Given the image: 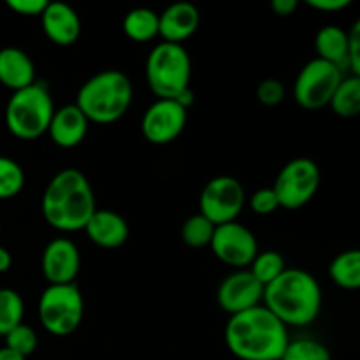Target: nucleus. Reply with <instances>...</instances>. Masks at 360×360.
<instances>
[{"mask_svg":"<svg viewBox=\"0 0 360 360\" xmlns=\"http://www.w3.org/2000/svg\"><path fill=\"white\" fill-rule=\"evenodd\" d=\"M288 329L262 304L232 315L225 327L229 352L239 360H281Z\"/></svg>","mask_w":360,"mask_h":360,"instance_id":"obj_1","label":"nucleus"},{"mask_svg":"<svg viewBox=\"0 0 360 360\" xmlns=\"http://www.w3.org/2000/svg\"><path fill=\"white\" fill-rule=\"evenodd\" d=\"M44 220L62 232H79L97 211L94 188L79 169L56 172L42 193Z\"/></svg>","mask_w":360,"mask_h":360,"instance_id":"obj_2","label":"nucleus"},{"mask_svg":"<svg viewBox=\"0 0 360 360\" xmlns=\"http://www.w3.org/2000/svg\"><path fill=\"white\" fill-rule=\"evenodd\" d=\"M264 308L285 327H306L315 322L322 309V288L306 271L290 267L264 287Z\"/></svg>","mask_w":360,"mask_h":360,"instance_id":"obj_3","label":"nucleus"},{"mask_svg":"<svg viewBox=\"0 0 360 360\" xmlns=\"http://www.w3.org/2000/svg\"><path fill=\"white\" fill-rule=\"evenodd\" d=\"M134 88L129 76L122 70H101L79 88L74 104L88 122L115 123L125 116L132 104Z\"/></svg>","mask_w":360,"mask_h":360,"instance_id":"obj_4","label":"nucleus"},{"mask_svg":"<svg viewBox=\"0 0 360 360\" xmlns=\"http://www.w3.org/2000/svg\"><path fill=\"white\" fill-rule=\"evenodd\" d=\"M55 112L49 88L35 81L23 90L13 91L6 108V127L21 141H34L48 132Z\"/></svg>","mask_w":360,"mask_h":360,"instance_id":"obj_5","label":"nucleus"},{"mask_svg":"<svg viewBox=\"0 0 360 360\" xmlns=\"http://www.w3.org/2000/svg\"><path fill=\"white\" fill-rule=\"evenodd\" d=\"M190 79L192 60L181 44L160 42L151 49L146 60V81L158 98L174 101L190 88Z\"/></svg>","mask_w":360,"mask_h":360,"instance_id":"obj_6","label":"nucleus"},{"mask_svg":"<svg viewBox=\"0 0 360 360\" xmlns=\"http://www.w3.org/2000/svg\"><path fill=\"white\" fill-rule=\"evenodd\" d=\"M41 326L53 336H69L83 322L84 301L76 283L48 285L39 299Z\"/></svg>","mask_w":360,"mask_h":360,"instance_id":"obj_7","label":"nucleus"},{"mask_svg":"<svg viewBox=\"0 0 360 360\" xmlns=\"http://www.w3.org/2000/svg\"><path fill=\"white\" fill-rule=\"evenodd\" d=\"M320 167L311 158H294L288 162L271 186L276 193L280 207L299 210L306 206L320 188Z\"/></svg>","mask_w":360,"mask_h":360,"instance_id":"obj_8","label":"nucleus"},{"mask_svg":"<svg viewBox=\"0 0 360 360\" xmlns=\"http://www.w3.org/2000/svg\"><path fill=\"white\" fill-rule=\"evenodd\" d=\"M343 77V72L334 63L322 58L309 60L295 77V102L309 111L326 108Z\"/></svg>","mask_w":360,"mask_h":360,"instance_id":"obj_9","label":"nucleus"},{"mask_svg":"<svg viewBox=\"0 0 360 360\" xmlns=\"http://www.w3.org/2000/svg\"><path fill=\"white\" fill-rule=\"evenodd\" d=\"M245 202V188L238 179L232 176H217L210 179L200 192L199 213L218 227L238 221Z\"/></svg>","mask_w":360,"mask_h":360,"instance_id":"obj_10","label":"nucleus"},{"mask_svg":"<svg viewBox=\"0 0 360 360\" xmlns=\"http://www.w3.org/2000/svg\"><path fill=\"white\" fill-rule=\"evenodd\" d=\"M188 111L176 101L158 98L144 111L141 120V132L144 139L157 146L171 144L178 139L186 127Z\"/></svg>","mask_w":360,"mask_h":360,"instance_id":"obj_11","label":"nucleus"},{"mask_svg":"<svg viewBox=\"0 0 360 360\" xmlns=\"http://www.w3.org/2000/svg\"><path fill=\"white\" fill-rule=\"evenodd\" d=\"M210 246L218 260L238 269L248 267L259 253V245L253 232L239 221L218 225Z\"/></svg>","mask_w":360,"mask_h":360,"instance_id":"obj_12","label":"nucleus"},{"mask_svg":"<svg viewBox=\"0 0 360 360\" xmlns=\"http://www.w3.org/2000/svg\"><path fill=\"white\" fill-rule=\"evenodd\" d=\"M262 295L264 287L253 274L246 269H239L221 280L217 290V301L220 308L232 316L259 306Z\"/></svg>","mask_w":360,"mask_h":360,"instance_id":"obj_13","label":"nucleus"},{"mask_svg":"<svg viewBox=\"0 0 360 360\" xmlns=\"http://www.w3.org/2000/svg\"><path fill=\"white\" fill-rule=\"evenodd\" d=\"M42 274L49 285L74 283L81 269V255L70 239H53L42 252Z\"/></svg>","mask_w":360,"mask_h":360,"instance_id":"obj_14","label":"nucleus"},{"mask_svg":"<svg viewBox=\"0 0 360 360\" xmlns=\"http://www.w3.org/2000/svg\"><path fill=\"white\" fill-rule=\"evenodd\" d=\"M42 30L56 46H72L81 35L79 14L62 2H48L41 14Z\"/></svg>","mask_w":360,"mask_h":360,"instance_id":"obj_15","label":"nucleus"},{"mask_svg":"<svg viewBox=\"0 0 360 360\" xmlns=\"http://www.w3.org/2000/svg\"><path fill=\"white\" fill-rule=\"evenodd\" d=\"M200 23V14L193 4L176 2L158 14V35L164 42L181 44L197 32Z\"/></svg>","mask_w":360,"mask_h":360,"instance_id":"obj_16","label":"nucleus"},{"mask_svg":"<svg viewBox=\"0 0 360 360\" xmlns=\"http://www.w3.org/2000/svg\"><path fill=\"white\" fill-rule=\"evenodd\" d=\"M88 120L76 104H67L55 109L51 123L48 127V136L56 146L63 150L79 146L88 132Z\"/></svg>","mask_w":360,"mask_h":360,"instance_id":"obj_17","label":"nucleus"},{"mask_svg":"<svg viewBox=\"0 0 360 360\" xmlns=\"http://www.w3.org/2000/svg\"><path fill=\"white\" fill-rule=\"evenodd\" d=\"M88 239L101 248H120L129 239L127 220L112 210H97L83 229Z\"/></svg>","mask_w":360,"mask_h":360,"instance_id":"obj_18","label":"nucleus"},{"mask_svg":"<svg viewBox=\"0 0 360 360\" xmlns=\"http://www.w3.org/2000/svg\"><path fill=\"white\" fill-rule=\"evenodd\" d=\"M0 83L13 91L35 83V65L23 49L13 46L0 49Z\"/></svg>","mask_w":360,"mask_h":360,"instance_id":"obj_19","label":"nucleus"},{"mask_svg":"<svg viewBox=\"0 0 360 360\" xmlns=\"http://www.w3.org/2000/svg\"><path fill=\"white\" fill-rule=\"evenodd\" d=\"M315 49L319 53L316 58L334 63L343 72L347 70V51H348V32L338 25H327L320 28L315 37Z\"/></svg>","mask_w":360,"mask_h":360,"instance_id":"obj_20","label":"nucleus"},{"mask_svg":"<svg viewBox=\"0 0 360 360\" xmlns=\"http://www.w3.org/2000/svg\"><path fill=\"white\" fill-rule=\"evenodd\" d=\"M122 27L130 41L148 42L158 35V14L148 7H136L125 14Z\"/></svg>","mask_w":360,"mask_h":360,"instance_id":"obj_21","label":"nucleus"},{"mask_svg":"<svg viewBox=\"0 0 360 360\" xmlns=\"http://www.w3.org/2000/svg\"><path fill=\"white\" fill-rule=\"evenodd\" d=\"M329 276L334 283L345 290H357L360 287V252L347 250L341 252L329 266Z\"/></svg>","mask_w":360,"mask_h":360,"instance_id":"obj_22","label":"nucleus"},{"mask_svg":"<svg viewBox=\"0 0 360 360\" xmlns=\"http://www.w3.org/2000/svg\"><path fill=\"white\" fill-rule=\"evenodd\" d=\"M330 109L340 118H355L360 112V77L347 76L341 79L329 102Z\"/></svg>","mask_w":360,"mask_h":360,"instance_id":"obj_23","label":"nucleus"},{"mask_svg":"<svg viewBox=\"0 0 360 360\" xmlns=\"http://www.w3.org/2000/svg\"><path fill=\"white\" fill-rule=\"evenodd\" d=\"M25 302L13 288H0V336L9 334L14 327L23 323Z\"/></svg>","mask_w":360,"mask_h":360,"instance_id":"obj_24","label":"nucleus"},{"mask_svg":"<svg viewBox=\"0 0 360 360\" xmlns=\"http://www.w3.org/2000/svg\"><path fill=\"white\" fill-rule=\"evenodd\" d=\"M250 266H252L250 273L253 274V278H255L262 287H266L271 281L276 280V278L287 269V267H285V259L281 257V253L274 252V250L259 252Z\"/></svg>","mask_w":360,"mask_h":360,"instance_id":"obj_25","label":"nucleus"},{"mask_svg":"<svg viewBox=\"0 0 360 360\" xmlns=\"http://www.w3.org/2000/svg\"><path fill=\"white\" fill-rule=\"evenodd\" d=\"M214 229H217V225L211 224L202 214H193L183 224L181 239L190 248H204V246L211 245Z\"/></svg>","mask_w":360,"mask_h":360,"instance_id":"obj_26","label":"nucleus"},{"mask_svg":"<svg viewBox=\"0 0 360 360\" xmlns=\"http://www.w3.org/2000/svg\"><path fill=\"white\" fill-rule=\"evenodd\" d=\"M25 186V171L16 160L0 155V200L16 197Z\"/></svg>","mask_w":360,"mask_h":360,"instance_id":"obj_27","label":"nucleus"},{"mask_svg":"<svg viewBox=\"0 0 360 360\" xmlns=\"http://www.w3.org/2000/svg\"><path fill=\"white\" fill-rule=\"evenodd\" d=\"M281 360H333V355L320 341L301 338L288 341Z\"/></svg>","mask_w":360,"mask_h":360,"instance_id":"obj_28","label":"nucleus"},{"mask_svg":"<svg viewBox=\"0 0 360 360\" xmlns=\"http://www.w3.org/2000/svg\"><path fill=\"white\" fill-rule=\"evenodd\" d=\"M4 338H6V347L9 348V350L16 352V354L21 355L23 359L30 357L39 345L37 334H35V330L32 329L30 326H27V323H20V326L14 327V329L11 330L9 334H6Z\"/></svg>","mask_w":360,"mask_h":360,"instance_id":"obj_29","label":"nucleus"},{"mask_svg":"<svg viewBox=\"0 0 360 360\" xmlns=\"http://www.w3.org/2000/svg\"><path fill=\"white\" fill-rule=\"evenodd\" d=\"M285 94H287L285 91V84L280 79H274V77L260 81L259 86H257V98H259L260 104L269 105V108L281 104L285 98Z\"/></svg>","mask_w":360,"mask_h":360,"instance_id":"obj_30","label":"nucleus"},{"mask_svg":"<svg viewBox=\"0 0 360 360\" xmlns=\"http://www.w3.org/2000/svg\"><path fill=\"white\" fill-rule=\"evenodd\" d=\"M250 207L255 214L269 217V214L276 213V210H280V202H278L276 193L273 192V188H260L250 197Z\"/></svg>","mask_w":360,"mask_h":360,"instance_id":"obj_31","label":"nucleus"},{"mask_svg":"<svg viewBox=\"0 0 360 360\" xmlns=\"http://www.w3.org/2000/svg\"><path fill=\"white\" fill-rule=\"evenodd\" d=\"M347 69L350 70V76L360 77V21H355L348 30Z\"/></svg>","mask_w":360,"mask_h":360,"instance_id":"obj_32","label":"nucleus"},{"mask_svg":"<svg viewBox=\"0 0 360 360\" xmlns=\"http://www.w3.org/2000/svg\"><path fill=\"white\" fill-rule=\"evenodd\" d=\"M46 6V0H7V7L21 16H41Z\"/></svg>","mask_w":360,"mask_h":360,"instance_id":"obj_33","label":"nucleus"},{"mask_svg":"<svg viewBox=\"0 0 360 360\" xmlns=\"http://www.w3.org/2000/svg\"><path fill=\"white\" fill-rule=\"evenodd\" d=\"M311 9L322 11V13H336L350 6V0H306Z\"/></svg>","mask_w":360,"mask_h":360,"instance_id":"obj_34","label":"nucleus"},{"mask_svg":"<svg viewBox=\"0 0 360 360\" xmlns=\"http://www.w3.org/2000/svg\"><path fill=\"white\" fill-rule=\"evenodd\" d=\"M297 0H273L271 2V11L280 18H288L297 11Z\"/></svg>","mask_w":360,"mask_h":360,"instance_id":"obj_35","label":"nucleus"},{"mask_svg":"<svg viewBox=\"0 0 360 360\" xmlns=\"http://www.w3.org/2000/svg\"><path fill=\"white\" fill-rule=\"evenodd\" d=\"M174 101L178 102L183 109H186V111H188V108H192L193 102H195V94L192 91V88H186V90H183L181 94L174 98Z\"/></svg>","mask_w":360,"mask_h":360,"instance_id":"obj_36","label":"nucleus"},{"mask_svg":"<svg viewBox=\"0 0 360 360\" xmlns=\"http://www.w3.org/2000/svg\"><path fill=\"white\" fill-rule=\"evenodd\" d=\"M13 266V257H11L9 250H6L4 246H0V274L7 273Z\"/></svg>","mask_w":360,"mask_h":360,"instance_id":"obj_37","label":"nucleus"},{"mask_svg":"<svg viewBox=\"0 0 360 360\" xmlns=\"http://www.w3.org/2000/svg\"><path fill=\"white\" fill-rule=\"evenodd\" d=\"M0 360H27V359H23L21 355H18L16 352L9 350L7 347H2L0 348Z\"/></svg>","mask_w":360,"mask_h":360,"instance_id":"obj_38","label":"nucleus"}]
</instances>
